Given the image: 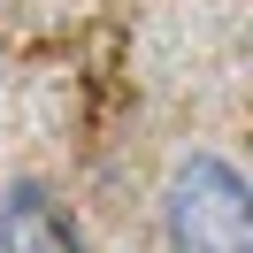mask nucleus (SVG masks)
<instances>
[{"label":"nucleus","mask_w":253,"mask_h":253,"mask_svg":"<svg viewBox=\"0 0 253 253\" xmlns=\"http://www.w3.org/2000/svg\"><path fill=\"white\" fill-rule=\"evenodd\" d=\"M161 238L169 253H253V192L238 161L192 154L161 184Z\"/></svg>","instance_id":"1"},{"label":"nucleus","mask_w":253,"mask_h":253,"mask_svg":"<svg viewBox=\"0 0 253 253\" xmlns=\"http://www.w3.org/2000/svg\"><path fill=\"white\" fill-rule=\"evenodd\" d=\"M0 253H84V230L39 176H16L0 192Z\"/></svg>","instance_id":"2"}]
</instances>
